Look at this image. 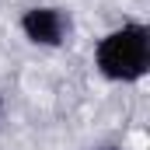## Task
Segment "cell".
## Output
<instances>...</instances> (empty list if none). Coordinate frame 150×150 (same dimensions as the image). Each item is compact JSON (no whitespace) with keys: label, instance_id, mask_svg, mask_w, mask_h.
I'll use <instances>...</instances> for the list:
<instances>
[{"label":"cell","instance_id":"obj_3","mask_svg":"<svg viewBox=\"0 0 150 150\" xmlns=\"http://www.w3.org/2000/svg\"><path fill=\"white\" fill-rule=\"evenodd\" d=\"M91 150H122V147H115V143H105V147H91Z\"/></svg>","mask_w":150,"mask_h":150},{"label":"cell","instance_id":"obj_2","mask_svg":"<svg viewBox=\"0 0 150 150\" xmlns=\"http://www.w3.org/2000/svg\"><path fill=\"white\" fill-rule=\"evenodd\" d=\"M21 32H25V38L32 45L56 49V45H63L67 35H70V18L59 7H28L21 14Z\"/></svg>","mask_w":150,"mask_h":150},{"label":"cell","instance_id":"obj_1","mask_svg":"<svg viewBox=\"0 0 150 150\" xmlns=\"http://www.w3.org/2000/svg\"><path fill=\"white\" fill-rule=\"evenodd\" d=\"M94 67L112 84H136L150 70V28L129 21L94 45Z\"/></svg>","mask_w":150,"mask_h":150},{"label":"cell","instance_id":"obj_4","mask_svg":"<svg viewBox=\"0 0 150 150\" xmlns=\"http://www.w3.org/2000/svg\"><path fill=\"white\" fill-rule=\"evenodd\" d=\"M0 122H4V98H0Z\"/></svg>","mask_w":150,"mask_h":150}]
</instances>
